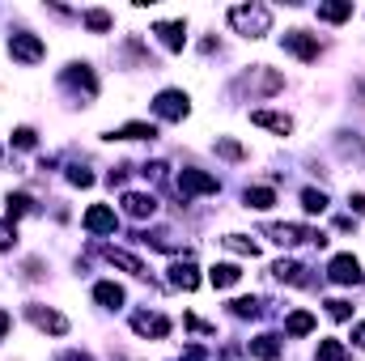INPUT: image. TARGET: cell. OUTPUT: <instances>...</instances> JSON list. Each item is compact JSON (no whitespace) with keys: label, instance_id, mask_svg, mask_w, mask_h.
Returning a JSON list of instances; mask_svg holds the SVG:
<instances>
[{"label":"cell","instance_id":"1","mask_svg":"<svg viewBox=\"0 0 365 361\" xmlns=\"http://www.w3.org/2000/svg\"><path fill=\"white\" fill-rule=\"evenodd\" d=\"M230 26L247 39H264L272 30V9L268 4H234L230 9Z\"/></svg>","mask_w":365,"mask_h":361},{"label":"cell","instance_id":"2","mask_svg":"<svg viewBox=\"0 0 365 361\" xmlns=\"http://www.w3.org/2000/svg\"><path fill=\"white\" fill-rule=\"evenodd\" d=\"M284 90V77L276 73V68H268V64H255V68H247L238 81H234V93H251V98H268V93H280Z\"/></svg>","mask_w":365,"mask_h":361},{"label":"cell","instance_id":"3","mask_svg":"<svg viewBox=\"0 0 365 361\" xmlns=\"http://www.w3.org/2000/svg\"><path fill=\"white\" fill-rule=\"evenodd\" d=\"M264 234L272 238L276 247H297V243H314V247H323V243H327L323 230H314V225H289V221H272V225H264Z\"/></svg>","mask_w":365,"mask_h":361},{"label":"cell","instance_id":"4","mask_svg":"<svg viewBox=\"0 0 365 361\" xmlns=\"http://www.w3.org/2000/svg\"><path fill=\"white\" fill-rule=\"evenodd\" d=\"M9 56H13V60H21V64H38V60L47 56V47H43V39H38V34L17 30V34H9Z\"/></svg>","mask_w":365,"mask_h":361},{"label":"cell","instance_id":"5","mask_svg":"<svg viewBox=\"0 0 365 361\" xmlns=\"http://www.w3.org/2000/svg\"><path fill=\"white\" fill-rule=\"evenodd\" d=\"M26 319H30L38 332H51V336H64V332H68V319H64L60 310L43 306V302H30V306H26Z\"/></svg>","mask_w":365,"mask_h":361},{"label":"cell","instance_id":"6","mask_svg":"<svg viewBox=\"0 0 365 361\" xmlns=\"http://www.w3.org/2000/svg\"><path fill=\"white\" fill-rule=\"evenodd\" d=\"M187 93L182 90H162L158 98H153V115L158 119H170V123H179V119H187Z\"/></svg>","mask_w":365,"mask_h":361},{"label":"cell","instance_id":"7","mask_svg":"<svg viewBox=\"0 0 365 361\" xmlns=\"http://www.w3.org/2000/svg\"><path fill=\"white\" fill-rule=\"evenodd\" d=\"M221 191V183H217V175H208V171H182L179 175V195L187 200V195H217Z\"/></svg>","mask_w":365,"mask_h":361},{"label":"cell","instance_id":"8","mask_svg":"<svg viewBox=\"0 0 365 361\" xmlns=\"http://www.w3.org/2000/svg\"><path fill=\"white\" fill-rule=\"evenodd\" d=\"M280 43H284V51H293L302 64H314V60H319V39H310L306 30H289Z\"/></svg>","mask_w":365,"mask_h":361},{"label":"cell","instance_id":"9","mask_svg":"<svg viewBox=\"0 0 365 361\" xmlns=\"http://www.w3.org/2000/svg\"><path fill=\"white\" fill-rule=\"evenodd\" d=\"M132 332H136V336H153V340H166V336H170V319H166V315H149V310H136V315H132Z\"/></svg>","mask_w":365,"mask_h":361},{"label":"cell","instance_id":"10","mask_svg":"<svg viewBox=\"0 0 365 361\" xmlns=\"http://www.w3.org/2000/svg\"><path fill=\"white\" fill-rule=\"evenodd\" d=\"M60 81H64L68 90L86 93V98H93V93H98V77H93V68H90V64H68Z\"/></svg>","mask_w":365,"mask_h":361},{"label":"cell","instance_id":"11","mask_svg":"<svg viewBox=\"0 0 365 361\" xmlns=\"http://www.w3.org/2000/svg\"><path fill=\"white\" fill-rule=\"evenodd\" d=\"M123 213H128L132 221H149V217L158 213V200H153L149 191H123Z\"/></svg>","mask_w":365,"mask_h":361},{"label":"cell","instance_id":"12","mask_svg":"<svg viewBox=\"0 0 365 361\" xmlns=\"http://www.w3.org/2000/svg\"><path fill=\"white\" fill-rule=\"evenodd\" d=\"M327 276H331L336 285H361V264H357V255H336V260L327 264Z\"/></svg>","mask_w":365,"mask_h":361},{"label":"cell","instance_id":"13","mask_svg":"<svg viewBox=\"0 0 365 361\" xmlns=\"http://www.w3.org/2000/svg\"><path fill=\"white\" fill-rule=\"evenodd\" d=\"M115 225H119V217H115L110 204H93V208H86V230H90V234H115Z\"/></svg>","mask_w":365,"mask_h":361},{"label":"cell","instance_id":"14","mask_svg":"<svg viewBox=\"0 0 365 361\" xmlns=\"http://www.w3.org/2000/svg\"><path fill=\"white\" fill-rule=\"evenodd\" d=\"M153 34L162 39L166 51H182V47H187V26H182V21H158Z\"/></svg>","mask_w":365,"mask_h":361},{"label":"cell","instance_id":"15","mask_svg":"<svg viewBox=\"0 0 365 361\" xmlns=\"http://www.w3.org/2000/svg\"><path fill=\"white\" fill-rule=\"evenodd\" d=\"M251 123L268 128V132H276V136H289V132H293V119H289L284 111H251Z\"/></svg>","mask_w":365,"mask_h":361},{"label":"cell","instance_id":"16","mask_svg":"<svg viewBox=\"0 0 365 361\" xmlns=\"http://www.w3.org/2000/svg\"><path fill=\"white\" fill-rule=\"evenodd\" d=\"M123 298H128V293H123V285H115V280H98V285H93V302L106 306V310H119Z\"/></svg>","mask_w":365,"mask_h":361},{"label":"cell","instance_id":"17","mask_svg":"<svg viewBox=\"0 0 365 361\" xmlns=\"http://www.w3.org/2000/svg\"><path fill=\"white\" fill-rule=\"evenodd\" d=\"M102 255H106V264H115V268H123V272H132V276H149V268L136 260V255H128V251H119V247H102Z\"/></svg>","mask_w":365,"mask_h":361},{"label":"cell","instance_id":"18","mask_svg":"<svg viewBox=\"0 0 365 361\" xmlns=\"http://www.w3.org/2000/svg\"><path fill=\"white\" fill-rule=\"evenodd\" d=\"M247 353L259 361H280V336H272V332H264V336H255L251 345H247Z\"/></svg>","mask_w":365,"mask_h":361},{"label":"cell","instance_id":"19","mask_svg":"<svg viewBox=\"0 0 365 361\" xmlns=\"http://www.w3.org/2000/svg\"><path fill=\"white\" fill-rule=\"evenodd\" d=\"M170 285H175V289H182V293L200 289V272H195V264H187V260L170 264Z\"/></svg>","mask_w":365,"mask_h":361},{"label":"cell","instance_id":"20","mask_svg":"<svg viewBox=\"0 0 365 361\" xmlns=\"http://www.w3.org/2000/svg\"><path fill=\"white\" fill-rule=\"evenodd\" d=\"M272 276L284 280V285H310V276H306V268H302L297 260H280V264H272Z\"/></svg>","mask_w":365,"mask_h":361},{"label":"cell","instance_id":"21","mask_svg":"<svg viewBox=\"0 0 365 361\" xmlns=\"http://www.w3.org/2000/svg\"><path fill=\"white\" fill-rule=\"evenodd\" d=\"M208 280H212L217 289H234V285L242 280V268H238V264H212V268H208Z\"/></svg>","mask_w":365,"mask_h":361},{"label":"cell","instance_id":"22","mask_svg":"<svg viewBox=\"0 0 365 361\" xmlns=\"http://www.w3.org/2000/svg\"><path fill=\"white\" fill-rule=\"evenodd\" d=\"M153 136H158V128L153 123H140V119L136 123H123L119 132H110V141H153Z\"/></svg>","mask_w":365,"mask_h":361},{"label":"cell","instance_id":"23","mask_svg":"<svg viewBox=\"0 0 365 361\" xmlns=\"http://www.w3.org/2000/svg\"><path fill=\"white\" fill-rule=\"evenodd\" d=\"M230 315L234 319H259L264 315V298H234L230 302Z\"/></svg>","mask_w":365,"mask_h":361},{"label":"cell","instance_id":"24","mask_svg":"<svg viewBox=\"0 0 365 361\" xmlns=\"http://www.w3.org/2000/svg\"><path fill=\"white\" fill-rule=\"evenodd\" d=\"M353 17V4L349 0H331V4H319V21H349Z\"/></svg>","mask_w":365,"mask_h":361},{"label":"cell","instance_id":"25","mask_svg":"<svg viewBox=\"0 0 365 361\" xmlns=\"http://www.w3.org/2000/svg\"><path fill=\"white\" fill-rule=\"evenodd\" d=\"M284 332H289V336H310V332H314V315H310V310H293V315L284 319Z\"/></svg>","mask_w":365,"mask_h":361},{"label":"cell","instance_id":"26","mask_svg":"<svg viewBox=\"0 0 365 361\" xmlns=\"http://www.w3.org/2000/svg\"><path fill=\"white\" fill-rule=\"evenodd\" d=\"M242 200H247V208H259V213H264V208H272L276 204V191L272 187H247Z\"/></svg>","mask_w":365,"mask_h":361},{"label":"cell","instance_id":"27","mask_svg":"<svg viewBox=\"0 0 365 361\" xmlns=\"http://www.w3.org/2000/svg\"><path fill=\"white\" fill-rule=\"evenodd\" d=\"M221 243H225V247H230L234 255H247V260H259V247H255V243H251L247 234H225Z\"/></svg>","mask_w":365,"mask_h":361},{"label":"cell","instance_id":"28","mask_svg":"<svg viewBox=\"0 0 365 361\" xmlns=\"http://www.w3.org/2000/svg\"><path fill=\"white\" fill-rule=\"evenodd\" d=\"M4 208H9V221H17V217H26V213L34 208V200H30L26 191H13V195L4 200Z\"/></svg>","mask_w":365,"mask_h":361},{"label":"cell","instance_id":"29","mask_svg":"<svg viewBox=\"0 0 365 361\" xmlns=\"http://www.w3.org/2000/svg\"><path fill=\"white\" fill-rule=\"evenodd\" d=\"M81 21H86V30H93V34H106V30H110V26H115V21H110V13H106V9H90V13H86V17H81Z\"/></svg>","mask_w":365,"mask_h":361},{"label":"cell","instance_id":"30","mask_svg":"<svg viewBox=\"0 0 365 361\" xmlns=\"http://www.w3.org/2000/svg\"><path fill=\"white\" fill-rule=\"evenodd\" d=\"M302 208H306V213H323V208H327V191L306 187V191H302Z\"/></svg>","mask_w":365,"mask_h":361},{"label":"cell","instance_id":"31","mask_svg":"<svg viewBox=\"0 0 365 361\" xmlns=\"http://www.w3.org/2000/svg\"><path fill=\"white\" fill-rule=\"evenodd\" d=\"M319 361H349V349L340 340H319Z\"/></svg>","mask_w":365,"mask_h":361},{"label":"cell","instance_id":"32","mask_svg":"<svg viewBox=\"0 0 365 361\" xmlns=\"http://www.w3.org/2000/svg\"><path fill=\"white\" fill-rule=\"evenodd\" d=\"M217 153L221 158H230V162H242L247 153H242V145L238 141H230V136H217Z\"/></svg>","mask_w":365,"mask_h":361},{"label":"cell","instance_id":"33","mask_svg":"<svg viewBox=\"0 0 365 361\" xmlns=\"http://www.w3.org/2000/svg\"><path fill=\"white\" fill-rule=\"evenodd\" d=\"M13 145H17V149H34V145H38V132H34V128H17V132H13Z\"/></svg>","mask_w":365,"mask_h":361},{"label":"cell","instance_id":"34","mask_svg":"<svg viewBox=\"0 0 365 361\" xmlns=\"http://www.w3.org/2000/svg\"><path fill=\"white\" fill-rule=\"evenodd\" d=\"M327 315H331V319H340V323H344V319H353V306H349V302H344V298H331V302H327Z\"/></svg>","mask_w":365,"mask_h":361},{"label":"cell","instance_id":"35","mask_svg":"<svg viewBox=\"0 0 365 361\" xmlns=\"http://www.w3.org/2000/svg\"><path fill=\"white\" fill-rule=\"evenodd\" d=\"M17 243V225L13 221H0V251H9Z\"/></svg>","mask_w":365,"mask_h":361},{"label":"cell","instance_id":"36","mask_svg":"<svg viewBox=\"0 0 365 361\" xmlns=\"http://www.w3.org/2000/svg\"><path fill=\"white\" fill-rule=\"evenodd\" d=\"M68 183H73V187H90L93 175L86 171V166H73V171H68Z\"/></svg>","mask_w":365,"mask_h":361},{"label":"cell","instance_id":"37","mask_svg":"<svg viewBox=\"0 0 365 361\" xmlns=\"http://www.w3.org/2000/svg\"><path fill=\"white\" fill-rule=\"evenodd\" d=\"M182 323H187V327H191V332H200V336H212V332H217V327H212V323H204V319H195V315H187V319H182Z\"/></svg>","mask_w":365,"mask_h":361},{"label":"cell","instance_id":"38","mask_svg":"<svg viewBox=\"0 0 365 361\" xmlns=\"http://www.w3.org/2000/svg\"><path fill=\"white\" fill-rule=\"evenodd\" d=\"M221 361H251V353L238 349V345H225V349H221Z\"/></svg>","mask_w":365,"mask_h":361},{"label":"cell","instance_id":"39","mask_svg":"<svg viewBox=\"0 0 365 361\" xmlns=\"http://www.w3.org/2000/svg\"><path fill=\"white\" fill-rule=\"evenodd\" d=\"M140 175H145V179H153V183H162V179H166V162H149Z\"/></svg>","mask_w":365,"mask_h":361},{"label":"cell","instance_id":"40","mask_svg":"<svg viewBox=\"0 0 365 361\" xmlns=\"http://www.w3.org/2000/svg\"><path fill=\"white\" fill-rule=\"evenodd\" d=\"M179 361H208V353H204L200 345H187V349H182V357H179Z\"/></svg>","mask_w":365,"mask_h":361},{"label":"cell","instance_id":"41","mask_svg":"<svg viewBox=\"0 0 365 361\" xmlns=\"http://www.w3.org/2000/svg\"><path fill=\"white\" fill-rule=\"evenodd\" d=\"M43 276V260H26V280H38Z\"/></svg>","mask_w":365,"mask_h":361},{"label":"cell","instance_id":"42","mask_svg":"<svg viewBox=\"0 0 365 361\" xmlns=\"http://www.w3.org/2000/svg\"><path fill=\"white\" fill-rule=\"evenodd\" d=\"M349 208H353V213H365V191H357V195H349Z\"/></svg>","mask_w":365,"mask_h":361},{"label":"cell","instance_id":"43","mask_svg":"<svg viewBox=\"0 0 365 361\" xmlns=\"http://www.w3.org/2000/svg\"><path fill=\"white\" fill-rule=\"evenodd\" d=\"M60 361H93V357H90V353H81V349H68Z\"/></svg>","mask_w":365,"mask_h":361},{"label":"cell","instance_id":"44","mask_svg":"<svg viewBox=\"0 0 365 361\" xmlns=\"http://www.w3.org/2000/svg\"><path fill=\"white\" fill-rule=\"evenodd\" d=\"M353 340H357V345L365 349V323H357V327H353Z\"/></svg>","mask_w":365,"mask_h":361},{"label":"cell","instance_id":"45","mask_svg":"<svg viewBox=\"0 0 365 361\" xmlns=\"http://www.w3.org/2000/svg\"><path fill=\"white\" fill-rule=\"evenodd\" d=\"M4 332H9V310H0V340H4Z\"/></svg>","mask_w":365,"mask_h":361}]
</instances>
